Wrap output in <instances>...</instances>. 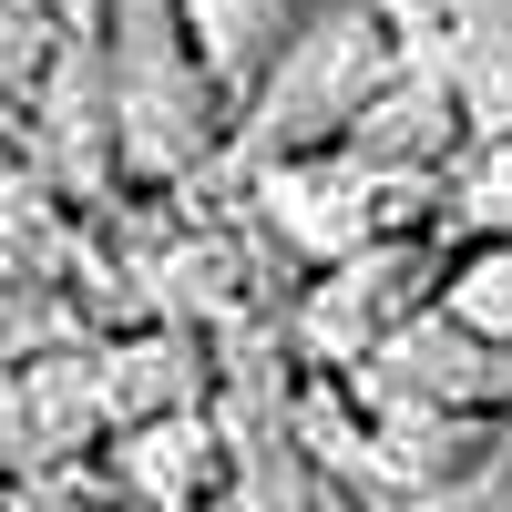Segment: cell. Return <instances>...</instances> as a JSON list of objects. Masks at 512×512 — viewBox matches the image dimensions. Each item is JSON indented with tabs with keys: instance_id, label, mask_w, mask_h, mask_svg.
I'll return each instance as SVG.
<instances>
[{
	"instance_id": "9",
	"label": "cell",
	"mask_w": 512,
	"mask_h": 512,
	"mask_svg": "<svg viewBox=\"0 0 512 512\" xmlns=\"http://www.w3.org/2000/svg\"><path fill=\"white\" fill-rule=\"evenodd\" d=\"M113 431V400H103V359L82 349H52L21 369V472H41V461H72L93 451Z\"/></svg>"
},
{
	"instance_id": "7",
	"label": "cell",
	"mask_w": 512,
	"mask_h": 512,
	"mask_svg": "<svg viewBox=\"0 0 512 512\" xmlns=\"http://www.w3.org/2000/svg\"><path fill=\"white\" fill-rule=\"evenodd\" d=\"M216 482H226V461H216V431H205L195 410L123 420V441H113V492H123V512H205Z\"/></svg>"
},
{
	"instance_id": "10",
	"label": "cell",
	"mask_w": 512,
	"mask_h": 512,
	"mask_svg": "<svg viewBox=\"0 0 512 512\" xmlns=\"http://www.w3.org/2000/svg\"><path fill=\"white\" fill-rule=\"evenodd\" d=\"M441 226L451 236H512V134H472L441 164Z\"/></svg>"
},
{
	"instance_id": "4",
	"label": "cell",
	"mask_w": 512,
	"mask_h": 512,
	"mask_svg": "<svg viewBox=\"0 0 512 512\" xmlns=\"http://www.w3.org/2000/svg\"><path fill=\"white\" fill-rule=\"evenodd\" d=\"M431 297H441V246H431V226H410V236H379V246L328 256L318 287H308V308H297V338H308L328 369H359L379 338L410 328Z\"/></svg>"
},
{
	"instance_id": "2",
	"label": "cell",
	"mask_w": 512,
	"mask_h": 512,
	"mask_svg": "<svg viewBox=\"0 0 512 512\" xmlns=\"http://www.w3.org/2000/svg\"><path fill=\"white\" fill-rule=\"evenodd\" d=\"M256 195H267L277 236L308 267H328L349 246H379V236H410V226H441V175H400V164H369L349 144L256 164Z\"/></svg>"
},
{
	"instance_id": "8",
	"label": "cell",
	"mask_w": 512,
	"mask_h": 512,
	"mask_svg": "<svg viewBox=\"0 0 512 512\" xmlns=\"http://www.w3.org/2000/svg\"><path fill=\"white\" fill-rule=\"evenodd\" d=\"M175 11V31H185V52H195V72L226 93V113L246 103V82L267 72V52L318 11V0H164Z\"/></svg>"
},
{
	"instance_id": "6",
	"label": "cell",
	"mask_w": 512,
	"mask_h": 512,
	"mask_svg": "<svg viewBox=\"0 0 512 512\" xmlns=\"http://www.w3.org/2000/svg\"><path fill=\"white\" fill-rule=\"evenodd\" d=\"M420 31L461 103V134H512V0H431Z\"/></svg>"
},
{
	"instance_id": "12",
	"label": "cell",
	"mask_w": 512,
	"mask_h": 512,
	"mask_svg": "<svg viewBox=\"0 0 512 512\" xmlns=\"http://www.w3.org/2000/svg\"><path fill=\"white\" fill-rule=\"evenodd\" d=\"M441 308L472 338H502L512 349V236H472L461 256H441Z\"/></svg>"
},
{
	"instance_id": "1",
	"label": "cell",
	"mask_w": 512,
	"mask_h": 512,
	"mask_svg": "<svg viewBox=\"0 0 512 512\" xmlns=\"http://www.w3.org/2000/svg\"><path fill=\"white\" fill-rule=\"evenodd\" d=\"M400 52H410V31H400L390 0H318V11L267 52V72L246 82V103H236V113H246V123H236V134H246V164L338 144V134L359 123V103L400 72Z\"/></svg>"
},
{
	"instance_id": "5",
	"label": "cell",
	"mask_w": 512,
	"mask_h": 512,
	"mask_svg": "<svg viewBox=\"0 0 512 512\" xmlns=\"http://www.w3.org/2000/svg\"><path fill=\"white\" fill-rule=\"evenodd\" d=\"M338 144L369 154V164H400V175H441L472 134H461V103H451L441 62H431V52H400V72L359 103V123H349Z\"/></svg>"
},
{
	"instance_id": "15",
	"label": "cell",
	"mask_w": 512,
	"mask_h": 512,
	"mask_svg": "<svg viewBox=\"0 0 512 512\" xmlns=\"http://www.w3.org/2000/svg\"><path fill=\"white\" fill-rule=\"evenodd\" d=\"M390 11H400V0H390ZM420 11H431V0H410V21H400V31H420Z\"/></svg>"
},
{
	"instance_id": "3",
	"label": "cell",
	"mask_w": 512,
	"mask_h": 512,
	"mask_svg": "<svg viewBox=\"0 0 512 512\" xmlns=\"http://www.w3.org/2000/svg\"><path fill=\"white\" fill-rule=\"evenodd\" d=\"M113 123H123V154L144 175H175L216 144L226 123V93L195 72L185 31L164 0H113Z\"/></svg>"
},
{
	"instance_id": "11",
	"label": "cell",
	"mask_w": 512,
	"mask_h": 512,
	"mask_svg": "<svg viewBox=\"0 0 512 512\" xmlns=\"http://www.w3.org/2000/svg\"><path fill=\"white\" fill-rule=\"evenodd\" d=\"M103 400H113V431L123 420H154V410H195L185 338H134V349H113L103 359Z\"/></svg>"
},
{
	"instance_id": "14",
	"label": "cell",
	"mask_w": 512,
	"mask_h": 512,
	"mask_svg": "<svg viewBox=\"0 0 512 512\" xmlns=\"http://www.w3.org/2000/svg\"><path fill=\"white\" fill-rule=\"evenodd\" d=\"M21 461V369H0V472Z\"/></svg>"
},
{
	"instance_id": "13",
	"label": "cell",
	"mask_w": 512,
	"mask_h": 512,
	"mask_svg": "<svg viewBox=\"0 0 512 512\" xmlns=\"http://www.w3.org/2000/svg\"><path fill=\"white\" fill-rule=\"evenodd\" d=\"M62 72V0H0V93H52Z\"/></svg>"
}]
</instances>
